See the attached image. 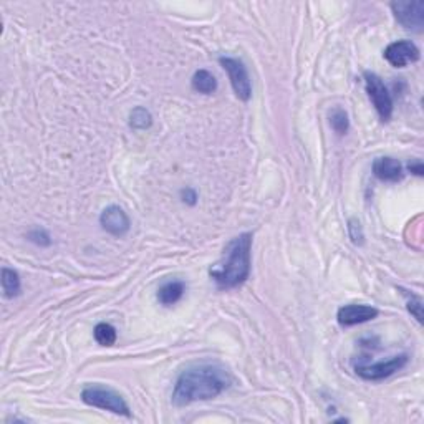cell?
<instances>
[{"mask_svg": "<svg viewBox=\"0 0 424 424\" xmlns=\"http://www.w3.org/2000/svg\"><path fill=\"white\" fill-rule=\"evenodd\" d=\"M232 377L219 363H196L181 372L173 389V403L188 406L197 401H209L231 388Z\"/></svg>", "mask_w": 424, "mask_h": 424, "instance_id": "cell-1", "label": "cell"}, {"mask_svg": "<svg viewBox=\"0 0 424 424\" xmlns=\"http://www.w3.org/2000/svg\"><path fill=\"white\" fill-rule=\"evenodd\" d=\"M252 239L251 232L231 239L224 247L221 259L209 269V277L219 289H236L248 279L252 267Z\"/></svg>", "mask_w": 424, "mask_h": 424, "instance_id": "cell-2", "label": "cell"}, {"mask_svg": "<svg viewBox=\"0 0 424 424\" xmlns=\"http://www.w3.org/2000/svg\"><path fill=\"white\" fill-rule=\"evenodd\" d=\"M81 399L83 403L88 406L105 409V411H111L120 416L131 418V409L126 403V399L121 396L118 391H115L113 388L103 386V384H86L81 389Z\"/></svg>", "mask_w": 424, "mask_h": 424, "instance_id": "cell-3", "label": "cell"}, {"mask_svg": "<svg viewBox=\"0 0 424 424\" xmlns=\"http://www.w3.org/2000/svg\"><path fill=\"white\" fill-rule=\"evenodd\" d=\"M409 362V357L406 353L403 355H396V357H391L388 360H383V362H367V360H362L355 365V372L360 378L367 379V382H382V379H386L389 377H393L394 373L399 372L406 367Z\"/></svg>", "mask_w": 424, "mask_h": 424, "instance_id": "cell-4", "label": "cell"}, {"mask_svg": "<svg viewBox=\"0 0 424 424\" xmlns=\"http://www.w3.org/2000/svg\"><path fill=\"white\" fill-rule=\"evenodd\" d=\"M363 80L365 88H367V93L369 100H372L374 110H377L379 120L389 121L393 115V98L391 93H389L386 88V85H384L383 80L377 73L372 71H365Z\"/></svg>", "mask_w": 424, "mask_h": 424, "instance_id": "cell-5", "label": "cell"}, {"mask_svg": "<svg viewBox=\"0 0 424 424\" xmlns=\"http://www.w3.org/2000/svg\"><path fill=\"white\" fill-rule=\"evenodd\" d=\"M219 63H221L224 70L227 71L232 90L237 98L242 101L251 100L252 83H251V76H248L246 63H243L241 58H234V57H221L219 58Z\"/></svg>", "mask_w": 424, "mask_h": 424, "instance_id": "cell-6", "label": "cell"}, {"mask_svg": "<svg viewBox=\"0 0 424 424\" xmlns=\"http://www.w3.org/2000/svg\"><path fill=\"white\" fill-rule=\"evenodd\" d=\"M394 18L414 33L424 30V2L423 0H394L391 2Z\"/></svg>", "mask_w": 424, "mask_h": 424, "instance_id": "cell-7", "label": "cell"}, {"mask_svg": "<svg viewBox=\"0 0 424 424\" xmlns=\"http://www.w3.org/2000/svg\"><path fill=\"white\" fill-rule=\"evenodd\" d=\"M384 60L394 68H404L419 60V48L411 40H398L384 48Z\"/></svg>", "mask_w": 424, "mask_h": 424, "instance_id": "cell-8", "label": "cell"}, {"mask_svg": "<svg viewBox=\"0 0 424 424\" xmlns=\"http://www.w3.org/2000/svg\"><path fill=\"white\" fill-rule=\"evenodd\" d=\"M378 309H374L372 305H363V304H350L343 305L342 309L336 314V320L338 323L348 328V326H355L360 323H367L372 321L378 316Z\"/></svg>", "mask_w": 424, "mask_h": 424, "instance_id": "cell-9", "label": "cell"}, {"mask_svg": "<svg viewBox=\"0 0 424 424\" xmlns=\"http://www.w3.org/2000/svg\"><path fill=\"white\" fill-rule=\"evenodd\" d=\"M100 224L111 236L115 237H123L130 232L131 229V221L123 209L120 206H108L101 212L100 216Z\"/></svg>", "mask_w": 424, "mask_h": 424, "instance_id": "cell-10", "label": "cell"}, {"mask_svg": "<svg viewBox=\"0 0 424 424\" xmlns=\"http://www.w3.org/2000/svg\"><path fill=\"white\" fill-rule=\"evenodd\" d=\"M373 174L379 181L386 183H396L401 181L404 176L403 164L398 159L389 158V156H382L373 161Z\"/></svg>", "mask_w": 424, "mask_h": 424, "instance_id": "cell-11", "label": "cell"}, {"mask_svg": "<svg viewBox=\"0 0 424 424\" xmlns=\"http://www.w3.org/2000/svg\"><path fill=\"white\" fill-rule=\"evenodd\" d=\"M186 282L183 280H168L158 289V302L164 306L176 305L186 294Z\"/></svg>", "mask_w": 424, "mask_h": 424, "instance_id": "cell-12", "label": "cell"}, {"mask_svg": "<svg viewBox=\"0 0 424 424\" xmlns=\"http://www.w3.org/2000/svg\"><path fill=\"white\" fill-rule=\"evenodd\" d=\"M191 86L194 91L202 95H212L217 90V80L209 70H197L193 75Z\"/></svg>", "mask_w": 424, "mask_h": 424, "instance_id": "cell-13", "label": "cell"}, {"mask_svg": "<svg viewBox=\"0 0 424 424\" xmlns=\"http://www.w3.org/2000/svg\"><path fill=\"white\" fill-rule=\"evenodd\" d=\"M0 280H2V292L6 299H16V297L21 295L22 282L16 270L8 269V267H4L2 279Z\"/></svg>", "mask_w": 424, "mask_h": 424, "instance_id": "cell-14", "label": "cell"}, {"mask_svg": "<svg viewBox=\"0 0 424 424\" xmlns=\"http://www.w3.org/2000/svg\"><path fill=\"white\" fill-rule=\"evenodd\" d=\"M93 336L96 343L101 345V347H113L116 343V338H118V333H116V328L113 325L101 321V323L95 326Z\"/></svg>", "mask_w": 424, "mask_h": 424, "instance_id": "cell-15", "label": "cell"}, {"mask_svg": "<svg viewBox=\"0 0 424 424\" xmlns=\"http://www.w3.org/2000/svg\"><path fill=\"white\" fill-rule=\"evenodd\" d=\"M330 126L336 134L343 136L348 133L350 120L348 113L343 108H333L330 111Z\"/></svg>", "mask_w": 424, "mask_h": 424, "instance_id": "cell-16", "label": "cell"}, {"mask_svg": "<svg viewBox=\"0 0 424 424\" xmlns=\"http://www.w3.org/2000/svg\"><path fill=\"white\" fill-rule=\"evenodd\" d=\"M153 125V116L143 106H138L130 113V126L133 130H148Z\"/></svg>", "mask_w": 424, "mask_h": 424, "instance_id": "cell-17", "label": "cell"}, {"mask_svg": "<svg viewBox=\"0 0 424 424\" xmlns=\"http://www.w3.org/2000/svg\"><path fill=\"white\" fill-rule=\"evenodd\" d=\"M27 239L38 247H50L52 246V237H50V234L45 231V229H32V231L27 234Z\"/></svg>", "mask_w": 424, "mask_h": 424, "instance_id": "cell-18", "label": "cell"}, {"mask_svg": "<svg viewBox=\"0 0 424 424\" xmlns=\"http://www.w3.org/2000/svg\"><path fill=\"white\" fill-rule=\"evenodd\" d=\"M348 234H350V239H352V242L355 243V246H362V243L365 242V234H363L362 224H360L358 219H350Z\"/></svg>", "mask_w": 424, "mask_h": 424, "instance_id": "cell-19", "label": "cell"}, {"mask_svg": "<svg viewBox=\"0 0 424 424\" xmlns=\"http://www.w3.org/2000/svg\"><path fill=\"white\" fill-rule=\"evenodd\" d=\"M408 297V310L409 314L414 315V319L418 321H423V300L414 294H404Z\"/></svg>", "mask_w": 424, "mask_h": 424, "instance_id": "cell-20", "label": "cell"}, {"mask_svg": "<svg viewBox=\"0 0 424 424\" xmlns=\"http://www.w3.org/2000/svg\"><path fill=\"white\" fill-rule=\"evenodd\" d=\"M181 199H183V202L189 204V206H194V204L197 202V193L191 188H186L181 191Z\"/></svg>", "mask_w": 424, "mask_h": 424, "instance_id": "cell-21", "label": "cell"}, {"mask_svg": "<svg viewBox=\"0 0 424 424\" xmlns=\"http://www.w3.org/2000/svg\"><path fill=\"white\" fill-rule=\"evenodd\" d=\"M408 169L413 174H416V176H423V163H421V159L411 161V163L408 164Z\"/></svg>", "mask_w": 424, "mask_h": 424, "instance_id": "cell-22", "label": "cell"}]
</instances>
